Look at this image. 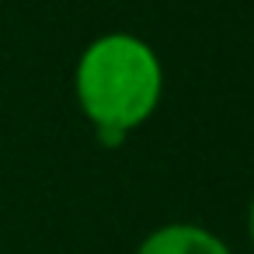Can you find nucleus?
I'll return each instance as SVG.
<instances>
[{
    "mask_svg": "<svg viewBox=\"0 0 254 254\" xmlns=\"http://www.w3.org/2000/svg\"><path fill=\"white\" fill-rule=\"evenodd\" d=\"M73 94L101 143L115 146L157 112L164 98V63L139 35H98L77 60Z\"/></svg>",
    "mask_w": 254,
    "mask_h": 254,
    "instance_id": "nucleus-1",
    "label": "nucleus"
},
{
    "mask_svg": "<svg viewBox=\"0 0 254 254\" xmlns=\"http://www.w3.org/2000/svg\"><path fill=\"white\" fill-rule=\"evenodd\" d=\"M136 254H233L223 237L198 223H164L143 237Z\"/></svg>",
    "mask_w": 254,
    "mask_h": 254,
    "instance_id": "nucleus-2",
    "label": "nucleus"
},
{
    "mask_svg": "<svg viewBox=\"0 0 254 254\" xmlns=\"http://www.w3.org/2000/svg\"><path fill=\"white\" fill-rule=\"evenodd\" d=\"M247 240H251V247H254V195H251V202H247Z\"/></svg>",
    "mask_w": 254,
    "mask_h": 254,
    "instance_id": "nucleus-3",
    "label": "nucleus"
}]
</instances>
